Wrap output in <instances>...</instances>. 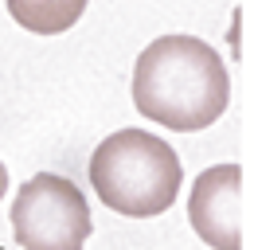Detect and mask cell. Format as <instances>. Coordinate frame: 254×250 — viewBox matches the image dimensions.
Here are the masks:
<instances>
[{
    "label": "cell",
    "mask_w": 254,
    "mask_h": 250,
    "mask_svg": "<svg viewBox=\"0 0 254 250\" xmlns=\"http://www.w3.org/2000/svg\"><path fill=\"white\" fill-rule=\"evenodd\" d=\"M231 102L223 59L195 35H160L133 66V106L157 125L195 133L219 122Z\"/></svg>",
    "instance_id": "1"
},
{
    "label": "cell",
    "mask_w": 254,
    "mask_h": 250,
    "mask_svg": "<svg viewBox=\"0 0 254 250\" xmlns=\"http://www.w3.org/2000/svg\"><path fill=\"white\" fill-rule=\"evenodd\" d=\"M184 180L180 156L145 129H118L90 156V188L98 199L129 219H153L176 203Z\"/></svg>",
    "instance_id": "2"
},
{
    "label": "cell",
    "mask_w": 254,
    "mask_h": 250,
    "mask_svg": "<svg viewBox=\"0 0 254 250\" xmlns=\"http://www.w3.org/2000/svg\"><path fill=\"white\" fill-rule=\"evenodd\" d=\"M94 223L82 188L66 176L39 172L16 191L12 203V235L20 250H82Z\"/></svg>",
    "instance_id": "3"
},
{
    "label": "cell",
    "mask_w": 254,
    "mask_h": 250,
    "mask_svg": "<svg viewBox=\"0 0 254 250\" xmlns=\"http://www.w3.org/2000/svg\"><path fill=\"white\" fill-rule=\"evenodd\" d=\"M188 219L211 250H243L251 223V188L239 164H215L199 172L188 195Z\"/></svg>",
    "instance_id": "4"
},
{
    "label": "cell",
    "mask_w": 254,
    "mask_h": 250,
    "mask_svg": "<svg viewBox=\"0 0 254 250\" xmlns=\"http://www.w3.org/2000/svg\"><path fill=\"white\" fill-rule=\"evenodd\" d=\"M8 12L20 28L35 35H59L78 24V16L86 12V0H8Z\"/></svg>",
    "instance_id": "5"
},
{
    "label": "cell",
    "mask_w": 254,
    "mask_h": 250,
    "mask_svg": "<svg viewBox=\"0 0 254 250\" xmlns=\"http://www.w3.org/2000/svg\"><path fill=\"white\" fill-rule=\"evenodd\" d=\"M4 191H8V168L0 164V199H4Z\"/></svg>",
    "instance_id": "6"
}]
</instances>
